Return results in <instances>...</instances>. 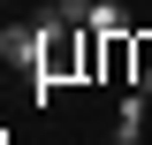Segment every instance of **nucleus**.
<instances>
[{"label": "nucleus", "mask_w": 152, "mask_h": 145, "mask_svg": "<svg viewBox=\"0 0 152 145\" xmlns=\"http://www.w3.org/2000/svg\"><path fill=\"white\" fill-rule=\"evenodd\" d=\"M38 54H46V31H38V23L0 31V61H23V69H38Z\"/></svg>", "instance_id": "obj_1"}, {"label": "nucleus", "mask_w": 152, "mask_h": 145, "mask_svg": "<svg viewBox=\"0 0 152 145\" xmlns=\"http://www.w3.org/2000/svg\"><path fill=\"white\" fill-rule=\"evenodd\" d=\"M145 107H152V92H122V107H114V145H137V138H145Z\"/></svg>", "instance_id": "obj_2"}, {"label": "nucleus", "mask_w": 152, "mask_h": 145, "mask_svg": "<svg viewBox=\"0 0 152 145\" xmlns=\"http://www.w3.org/2000/svg\"><path fill=\"white\" fill-rule=\"evenodd\" d=\"M91 31H99V38H129V31H137V16L122 8V0H91Z\"/></svg>", "instance_id": "obj_3"}, {"label": "nucleus", "mask_w": 152, "mask_h": 145, "mask_svg": "<svg viewBox=\"0 0 152 145\" xmlns=\"http://www.w3.org/2000/svg\"><path fill=\"white\" fill-rule=\"evenodd\" d=\"M129 84L152 92V31H129Z\"/></svg>", "instance_id": "obj_4"}]
</instances>
